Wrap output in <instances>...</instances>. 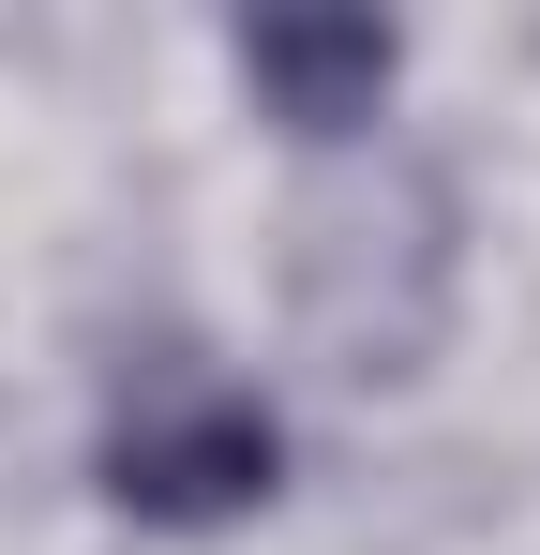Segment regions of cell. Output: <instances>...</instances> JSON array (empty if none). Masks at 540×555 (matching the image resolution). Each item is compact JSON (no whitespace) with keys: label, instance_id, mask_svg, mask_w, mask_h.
<instances>
[{"label":"cell","instance_id":"cell-1","mask_svg":"<svg viewBox=\"0 0 540 555\" xmlns=\"http://www.w3.org/2000/svg\"><path fill=\"white\" fill-rule=\"evenodd\" d=\"M285 300L316 331L331 375H421L450 331V195L421 166H375V181L300 195L285 225Z\"/></svg>","mask_w":540,"mask_h":555},{"label":"cell","instance_id":"cell-3","mask_svg":"<svg viewBox=\"0 0 540 555\" xmlns=\"http://www.w3.org/2000/svg\"><path fill=\"white\" fill-rule=\"evenodd\" d=\"M241 91L285 120V135H375V105H390V76H406V30L390 15H256L241 46Z\"/></svg>","mask_w":540,"mask_h":555},{"label":"cell","instance_id":"cell-2","mask_svg":"<svg viewBox=\"0 0 540 555\" xmlns=\"http://www.w3.org/2000/svg\"><path fill=\"white\" fill-rule=\"evenodd\" d=\"M90 480H105V511H136V526H241V511H270V480H285V421H270L256 390H226L210 361L166 346V361L120 390Z\"/></svg>","mask_w":540,"mask_h":555}]
</instances>
